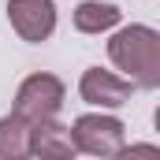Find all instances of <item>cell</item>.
<instances>
[{"label":"cell","instance_id":"cell-1","mask_svg":"<svg viewBox=\"0 0 160 160\" xmlns=\"http://www.w3.org/2000/svg\"><path fill=\"white\" fill-rule=\"evenodd\" d=\"M108 60L123 71V78L134 82V89H157L160 86V34L145 22L119 26L108 38Z\"/></svg>","mask_w":160,"mask_h":160},{"label":"cell","instance_id":"cell-2","mask_svg":"<svg viewBox=\"0 0 160 160\" xmlns=\"http://www.w3.org/2000/svg\"><path fill=\"white\" fill-rule=\"evenodd\" d=\"M71 130V142H75V153L86 157H119L127 153V127L119 116L112 112H86L67 127Z\"/></svg>","mask_w":160,"mask_h":160},{"label":"cell","instance_id":"cell-3","mask_svg":"<svg viewBox=\"0 0 160 160\" xmlns=\"http://www.w3.org/2000/svg\"><path fill=\"white\" fill-rule=\"evenodd\" d=\"M63 101H67L63 78H56L48 71H38V75H30V78L19 82L15 108L11 112H19L22 119H30V123H41V119H56L60 108H63Z\"/></svg>","mask_w":160,"mask_h":160},{"label":"cell","instance_id":"cell-4","mask_svg":"<svg viewBox=\"0 0 160 160\" xmlns=\"http://www.w3.org/2000/svg\"><path fill=\"white\" fill-rule=\"evenodd\" d=\"M130 93H134V82L116 71H104V67H86L78 78V97L93 108H104V112L130 104Z\"/></svg>","mask_w":160,"mask_h":160},{"label":"cell","instance_id":"cell-5","mask_svg":"<svg viewBox=\"0 0 160 160\" xmlns=\"http://www.w3.org/2000/svg\"><path fill=\"white\" fill-rule=\"evenodd\" d=\"M11 30L30 45H41L56 34V0H8Z\"/></svg>","mask_w":160,"mask_h":160},{"label":"cell","instance_id":"cell-6","mask_svg":"<svg viewBox=\"0 0 160 160\" xmlns=\"http://www.w3.org/2000/svg\"><path fill=\"white\" fill-rule=\"evenodd\" d=\"M30 157H52V160H67V157H75L71 130H67L63 123H56V119H41V123H34Z\"/></svg>","mask_w":160,"mask_h":160},{"label":"cell","instance_id":"cell-7","mask_svg":"<svg viewBox=\"0 0 160 160\" xmlns=\"http://www.w3.org/2000/svg\"><path fill=\"white\" fill-rule=\"evenodd\" d=\"M34 142V123L22 119L19 112L0 116V160H26Z\"/></svg>","mask_w":160,"mask_h":160},{"label":"cell","instance_id":"cell-8","mask_svg":"<svg viewBox=\"0 0 160 160\" xmlns=\"http://www.w3.org/2000/svg\"><path fill=\"white\" fill-rule=\"evenodd\" d=\"M71 19H75L78 34H108V30H116L123 22V11L116 4H108V0H82Z\"/></svg>","mask_w":160,"mask_h":160}]
</instances>
